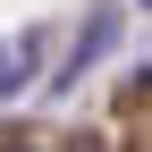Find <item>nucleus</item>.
<instances>
[{"mask_svg": "<svg viewBox=\"0 0 152 152\" xmlns=\"http://www.w3.org/2000/svg\"><path fill=\"white\" fill-rule=\"evenodd\" d=\"M34 68H42V34H0V102H17V93L34 85Z\"/></svg>", "mask_w": 152, "mask_h": 152, "instance_id": "nucleus-1", "label": "nucleus"}, {"mask_svg": "<svg viewBox=\"0 0 152 152\" xmlns=\"http://www.w3.org/2000/svg\"><path fill=\"white\" fill-rule=\"evenodd\" d=\"M110 42H118V26H110V17H102V26H93V34H85V42H76V51H68V68H59V85L76 93V76H85L93 59H102V51H110Z\"/></svg>", "mask_w": 152, "mask_h": 152, "instance_id": "nucleus-2", "label": "nucleus"}, {"mask_svg": "<svg viewBox=\"0 0 152 152\" xmlns=\"http://www.w3.org/2000/svg\"><path fill=\"white\" fill-rule=\"evenodd\" d=\"M144 9H152V0H144Z\"/></svg>", "mask_w": 152, "mask_h": 152, "instance_id": "nucleus-3", "label": "nucleus"}]
</instances>
